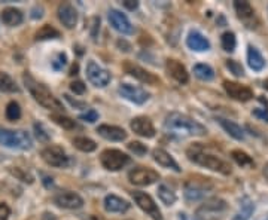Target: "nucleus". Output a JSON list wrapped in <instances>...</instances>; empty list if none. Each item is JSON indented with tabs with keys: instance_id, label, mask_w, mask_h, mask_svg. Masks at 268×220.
Here are the masks:
<instances>
[{
	"instance_id": "nucleus-27",
	"label": "nucleus",
	"mask_w": 268,
	"mask_h": 220,
	"mask_svg": "<svg viewBox=\"0 0 268 220\" xmlns=\"http://www.w3.org/2000/svg\"><path fill=\"white\" fill-rule=\"evenodd\" d=\"M218 120H219L221 127L227 131L232 139H235V140L239 141L245 140V131H243V128H242L240 125H237V123L232 122V120L224 119V118H219Z\"/></svg>"
},
{
	"instance_id": "nucleus-36",
	"label": "nucleus",
	"mask_w": 268,
	"mask_h": 220,
	"mask_svg": "<svg viewBox=\"0 0 268 220\" xmlns=\"http://www.w3.org/2000/svg\"><path fill=\"white\" fill-rule=\"evenodd\" d=\"M6 118L9 120H18L21 118V107L17 101H11L6 106Z\"/></svg>"
},
{
	"instance_id": "nucleus-33",
	"label": "nucleus",
	"mask_w": 268,
	"mask_h": 220,
	"mask_svg": "<svg viewBox=\"0 0 268 220\" xmlns=\"http://www.w3.org/2000/svg\"><path fill=\"white\" fill-rule=\"evenodd\" d=\"M231 158L235 161L239 165H242V167H253L255 165L253 160L243 150H232L231 152Z\"/></svg>"
},
{
	"instance_id": "nucleus-23",
	"label": "nucleus",
	"mask_w": 268,
	"mask_h": 220,
	"mask_svg": "<svg viewBox=\"0 0 268 220\" xmlns=\"http://www.w3.org/2000/svg\"><path fill=\"white\" fill-rule=\"evenodd\" d=\"M186 45L189 49L197 51V52H203L210 49V42L207 38H204L201 33L198 32H191L186 38Z\"/></svg>"
},
{
	"instance_id": "nucleus-49",
	"label": "nucleus",
	"mask_w": 268,
	"mask_h": 220,
	"mask_svg": "<svg viewBox=\"0 0 268 220\" xmlns=\"http://www.w3.org/2000/svg\"><path fill=\"white\" fill-rule=\"evenodd\" d=\"M99 27H100V20H99V18H93V20H91V36H93L94 39H96V35H97L96 30H97Z\"/></svg>"
},
{
	"instance_id": "nucleus-29",
	"label": "nucleus",
	"mask_w": 268,
	"mask_h": 220,
	"mask_svg": "<svg viewBox=\"0 0 268 220\" xmlns=\"http://www.w3.org/2000/svg\"><path fill=\"white\" fill-rule=\"evenodd\" d=\"M35 38H36V40L57 39V38H60V32H58L57 28H54V27H51V25L45 24V25H42L41 28L36 32Z\"/></svg>"
},
{
	"instance_id": "nucleus-37",
	"label": "nucleus",
	"mask_w": 268,
	"mask_h": 220,
	"mask_svg": "<svg viewBox=\"0 0 268 220\" xmlns=\"http://www.w3.org/2000/svg\"><path fill=\"white\" fill-rule=\"evenodd\" d=\"M51 118H52V120L57 125L63 127L64 130H73V128H76V122L73 119H70V118H67V116H64V115H52Z\"/></svg>"
},
{
	"instance_id": "nucleus-7",
	"label": "nucleus",
	"mask_w": 268,
	"mask_h": 220,
	"mask_svg": "<svg viewBox=\"0 0 268 220\" xmlns=\"http://www.w3.org/2000/svg\"><path fill=\"white\" fill-rule=\"evenodd\" d=\"M42 158L43 161L55 168H66L69 167L70 160L67 156V153L64 152V149L60 146H48L42 150Z\"/></svg>"
},
{
	"instance_id": "nucleus-44",
	"label": "nucleus",
	"mask_w": 268,
	"mask_h": 220,
	"mask_svg": "<svg viewBox=\"0 0 268 220\" xmlns=\"http://www.w3.org/2000/svg\"><path fill=\"white\" fill-rule=\"evenodd\" d=\"M12 173L20 179V180L22 181H27V183H33V177L28 174V173H24L22 170H20V168H15V170H12Z\"/></svg>"
},
{
	"instance_id": "nucleus-35",
	"label": "nucleus",
	"mask_w": 268,
	"mask_h": 220,
	"mask_svg": "<svg viewBox=\"0 0 268 220\" xmlns=\"http://www.w3.org/2000/svg\"><path fill=\"white\" fill-rule=\"evenodd\" d=\"M221 45L224 48V51L227 52H232L235 49V45H237V40H235V35L231 33V32H225L221 38Z\"/></svg>"
},
{
	"instance_id": "nucleus-11",
	"label": "nucleus",
	"mask_w": 268,
	"mask_h": 220,
	"mask_svg": "<svg viewBox=\"0 0 268 220\" xmlns=\"http://www.w3.org/2000/svg\"><path fill=\"white\" fill-rule=\"evenodd\" d=\"M212 187V183L207 180H188L185 183V198L189 202H194V201L201 200L204 195L207 194V191Z\"/></svg>"
},
{
	"instance_id": "nucleus-15",
	"label": "nucleus",
	"mask_w": 268,
	"mask_h": 220,
	"mask_svg": "<svg viewBox=\"0 0 268 220\" xmlns=\"http://www.w3.org/2000/svg\"><path fill=\"white\" fill-rule=\"evenodd\" d=\"M118 91L124 99L134 103V104H143L149 99V94L144 89L139 88V86H134V85H130V83H123Z\"/></svg>"
},
{
	"instance_id": "nucleus-47",
	"label": "nucleus",
	"mask_w": 268,
	"mask_h": 220,
	"mask_svg": "<svg viewBox=\"0 0 268 220\" xmlns=\"http://www.w3.org/2000/svg\"><path fill=\"white\" fill-rule=\"evenodd\" d=\"M64 99L69 101V103H70L73 107H78V109H81V107H85V106H86V104H85V103H82V101L73 100V99H72L70 96H67V94H64Z\"/></svg>"
},
{
	"instance_id": "nucleus-24",
	"label": "nucleus",
	"mask_w": 268,
	"mask_h": 220,
	"mask_svg": "<svg viewBox=\"0 0 268 220\" xmlns=\"http://www.w3.org/2000/svg\"><path fill=\"white\" fill-rule=\"evenodd\" d=\"M130 208V202L116 195H106L104 198V210L107 213H125Z\"/></svg>"
},
{
	"instance_id": "nucleus-43",
	"label": "nucleus",
	"mask_w": 268,
	"mask_h": 220,
	"mask_svg": "<svg viewBox=\"0 0 268 220\" xmlns=\"http://www.w3.org/2000/svg\"><path fill=\"white\" fill-rule=\"evenodd\" d=\"M70 89H72L75 94L82 96L83 92H85V89H86V86L83 85V82H81V80H75V82L70 83Z\"/></svg>"
},
{
	"instance_id": "nucleus-13",
	"label": "nucleus",
	"mask_w": 268,
	"mask_h": 220,
	"mask_svg": "<svg viewBox=\"0 0 268 220\" xmlns=\"http://www.w3.org/2000/svg\"><path fill=\"white\" fill-rule=\"evenodd\" d=\"M124 70L125 73H128V75L133 76L134 79L140 80V82H143L146 85H158V83H160V79H158L155 75L149 73L147 70L142 69L140 66L133 64V62H130V61H125L124 62Z\"/></svg>"
},
{
	"instance_id": "nucleus-18",
	"label": "nucleus",
	"mask_w": 268,
	"mask_h": 220,
	"mask_svg": "<svg viewBox=\"0 0 268 220\" xmlns=\"http://www.w3.org/2000/svg\"><path fill=\"white\" fill-rule=\"evenodd\" d=\"M130 127H131V130L137 136L144 137V139H152L155 136L154 123L151 122L149 118H146V116H137V118H134V119L131 120Z\"/></svg>"
},
{
	"instance_id": "nucleus-10",
	"label": "nucleus",
	"mask_w": 268,
	"mask_h": 220,
	"mask_svg": "<svg viewBox=\"0 0 268 220\" xmlns=\"http://www.w3.org/2000/svg\"><path fill=\"white\" fill-rule=\"evenodd\" d=\"M128 180L136 186H151L160 180V174L151 168H134L128 173Z\"/></svg>"
},
{
	"instance_id": "nucleus-14",
	"label": "nucleus",
	"mask_w": 268,
	"mask_h": 220,
	"mask_svg": "<svg viewBox=\"0 0 268 220\" xmlns=\"http://www.w3.org/2000/svg\"><path fill=\"white\" fill-rule=\"evenodd\" d=\"M54 202L55 205H58L60 208H66V210H78L83 205V200L75 192L66 191V192H60L54 197Z\"/></svg>"
},
{
	"instance_id": "nucleus-41",
	"label": "nucleus",
	"mask_w": 268,
	"mask_h": 220,
	"mask_svg": "<svg viewBox=\"0 0 268 220\" xmlns=\"http://www.w3.org/2000/svg\"><path fill=\"white\" fill-rule=\"evenodd\" d=\"M79 119L85 120V122H88V123H93V122H96V120L99 119V113H97L96 110L90 109V110H86L85 113L79 115Z\"/></svg>"
},
{
	"instance_id": "nucleus-50",
	"label": "nucleus",
	"mask_w": 268,
	"mask_h": 220,
	"mask_svg": "<svg viewBox=\"0 0 268 220\" xmlns=\"http://www.w3.org/2000/svg\"><path fill=\"white\" fill-rule=\"evenodd\" d=\"M42 220H57V217H55L52 213H45L43 217H42Z\"/></svg>"
},
{
	"instance_id": "nucleus-46",
	"label": "nucleus",
	"mask_w": 268,
	"mask_h": 220,
	"mask_svg": "<svg viewBox=\"0 0 268 220\" xmlns=\"http://www.w3.org/2000/svg\"><path fill=\"white\" fill-rule=\"evenodd\" d=\"M9 216H11V208L6 204L0 202V220H8Z\"/></svg>"
},
{
	"instance_id": "nucleus-22",
	"label": "nucleus",
	"mask_w": 268,
	"mask_h": 220,
	"mask_svg": "<svg viewBox=\"0 0 268 220\" xmlns=\"http://www.w3.org/2000/svg\"><path fill=\"white\" fill-rule=\"evenodd\" d=\"M97 133L109 141H123L127 139L125 130L115 127V125H100L97 128Z\"/></svg>"
},
{
	"instance_id": "nucleus-16",
	"label": "nucleus",
	"mask_w": 268,
	"mask_h": 220,
	"mask_svg": "<svg viewBox=\"0 0 268 220\" xmlns=\"http://www.w3.org/2000/svg\"><path fill=\"white\" fill-rule=\"evenodd\" d=\"M109 22L121 35H133L134 33V28H133L130 20L125 17L123 12H120L116 9H110L109 11Z\"/></svg>"
},
{
	"instance_id": "nucleus-21",
	"label": "nucleus",
	"mask_w": 268,
	"mask_h": 220,
	"mask_svg": "<svg viewBox=\"0 0 268 220\" xmlns=\"http://www.w3.org/2000/svg\"><path fill=\"white\" fill-rule=\"evenodd\" d=\"M152 156H154V161L158 162L161 167L168 168V170H173V171H176V173H181V167H179V164L173 160V156H171L168 152H165L164 149H160V147L154 149Z\"/></svg>"
},
{
	"instance_id": "nucleus-30",
	"label": "nucleus",
	"mask_w": 268,
	"mask_h": 220,
	"mask_svg": "<svg viewBox=\"0 0 268 220\" xmlns=\"http://www.w3.org/2000/svg\"><path fill=\"white\" fill-rule=\"evenodd\" d=\"M73 146H75L78 150H81V152H86V153L94 152V150L97 149L96 141L91 140V139H88V137H75V139H73Z\"/></svg>"
},
{
	"instance_id": "nucleus-2",
	"label": "nucleus",
	"mask_w": 268,
	"mask_h": 220,
	"mask_svg": "<svg viewBox=\"0 0 268 220\" xmlns=\"http://www.w3.org/2000/svg\"><path fill=\"white\" fill-rule=\"evenodd\" d=\"M186 155H188V158L192 161V162H195V164H198L201 167H206V168L212 170V171L221 173L224 176L231 174V167H229V164H228L227 161L221 160L219 156H215L212 153H206L201 144L191 146L186 150Z\"/></svg>"
},
{
	"instance_id": "nucleus-34",
	"label": "nucleus",
	"mask_w": 268,
	"mask_h": 220,
	"mask_svg": "<svg viewBox=\"0 0 268 220\" xmlns=\"http://www.w3.org/2000/svg\"><path fill=\"white\" fill-rule=\"evenodd\" d=\"M0 89L6 92H18V86L8 73H0Z\"/></svg>"
},
{
	"instance_id": "nucleus-12",
	"label": "nucleus",
	"mask_w": 268,
	"mask_h": 220,
	"mask_svg": "<svg viewBox=\"0 0 268 220\" xmlns=\"http://www.w3.org/2000/svg\"><path fill=\"white\" fill-rule=\"evenodd\" d=\"M224 88H225L227 94L232 100L246 103V101L253 99V91H252L249 86L240 85V83H237V82L225 80V82H224Z\"/></svg>"
},
{
	"instance_id": "nucleus-28",
	"label": "nucleus",
	"mask_w": 268,
	"mask_h": 220,
	"mask_svg": "<svg viewBox=\"0 0 268 220\" xmlns=\"http://www.w3.org/2000/svg\"><path fill=\"white\" fill-rule=\"evenodd\" d=\"M253 202L249 200L248 197H245L243 200L240 201V210L235 213V216L232 217V220H249V217L253 213Z\"/></svg>"
},
{
	"instance_id": "nucleus-20",
	"label": "nucleus",
	"mask_w": 268,
	"mask_h": 220,
	"mask_svg": "<svg viewBox=\"0 0 268 220\" xmlns=\"http://www.w3.org/2000/svg\"><path fill=\"white\" fill-rule=\"evenodd\" d=\"M234 9L237 12V17L243 21L248 27L253 28V20H255V9L249 2H234Z\"/></svg>"
},
{
	"instance_id": "nucleus-51",
	"label": "nucleus",
	"mask_w": 268,
	"mask_h": 220,
	"mask_svg": "<svg viewBox=\"0 0 268 220\" xmlns=\"http://www.w3.org/2000/svg\"><path fill=\"white\" fill-rule=\"evenodd\" d=\"M78 73V64H73V67H72V70H70V75L73 76V75H76Z\"/></svg>"
},
{
	"instance_id": "nucleus-9",
	"label": "nucleus",
	"mask_w": 268,
	"mask_h": 220,
	"mask_svg": "<svg viewBox=\"0 0 268 220\" xmlns=\"http://www.w3.org/2000/svg\"><path fill=\"white\" fill-rule=\"evenodd\" d=\"M86 78L94 86L104 88L110 82V73L106 69H103L102 66H99L96 61L91 60L88 61V64H86Z\"/></svg>"
},
{
	"instance_id": "nucleus-45",
	"label": "nucleus",
	"mask_w": 268,
	"mask_h": 220,
	"mask_svg": "<svg viewBox=\"0 0 268 220\" xmlns=\"http://www.w3.org/2000/svg\"><path fill=\"white\" fill-rule=\"evenodd\" d=\"M252 115L258 119L264 120V122H268V109H255L252 112Z\"/></svg>"
},
{
	"instance_id": "nucleus-17",
	"label": "nucleus",
	"mask_w": 268,
	"mask_h": 220,
	"mask_svg": "<svg viewBox=\"0 0 268 220\" xmlns=\"http://www.w3.org/2000/svg\"><path fill=\"white\" fill-rule=\"evenodd\" d=\"M57 14H58V20L62 21V24L66 28H73L78 22V12L76 9L67 3V2H63L58 5V9H57Z\"/></svg>"
},
{
	"instance_id": "nucleus-6",
	"label": "nucleus",
	"mask_w": 268,
	"mask_h": 220,
	"mask_svg": "<svg viewBox=\"0 0 268 220\" xmlns=\"http://www.w3.org/2000/svg\"><path fill=\"white\" fill-rule=\"evenodd\" d=\"M100 162L106 170L109 171H120L130 162V156L118 149H106L100 155Z\"/></svg>"
},
{
	"instance_id": "nucleus-52",
	"label": "nucleus",
	"mask_w": 268,
	"mask_h": 220,
	"mask_svg": "<svg viewBox=\"0 0 268 220\" xmlns=\"http://www.w3.org/2000/svg\"><path fill=\"white\" fill-rule=\"evenodd\" d=\"M177 220H191V219H189L186 214H182V213H181V214H179V217H177Z\"/></svg>"
},
{
	"instance_id": "nucleus-48",
	"label": "nucleus",
	"mask_w": 268,
	"mask_h": 220,
	"mask_svg": "<svg viewBox=\"0 0 268 220\" xmlns=\"http://www.w3.org/2000/svg\"><path fill=\"white\" fill-rule=\"evenodd\" d=\"M123 5H124V8H127L128 11H134V9H137L139 2H136V0H124Z\"/></svg>"
},
{
	"instance_id": "nucleus-53",
	"label": "nucleus",
	"mask_w": 268,
	"mask_h": 220,
	"mask_svg": "<svg viewBox=\"0 0 268 220\" xmlns=\"http://www.w3.org/2000/svg\"><path fill=\"white\" fill-rule=\"evenodd\" d=\"M264 176H265V177L268 179V164L265 165V167H264Z\"/></svg>"
},
{
	"instance_id": "nucleus-25",
	"label": "nucleus",
	"mask_w": 268,
	"mask_h": 220,
	"mask_svg": "<svg viewBox=\"0 0 268 220\" xmlns=\"http://www.w3.org/2000/svg\"><path fill=\"white\" fill-rule=\"evenodd\" d=\"M24 20V15L20 9H15V8H6L3 9L2 12V21L3 24L9 25V27H17L20 25L21 22Z\"/></svg>"
},
{
	"instance_id": "nucleus-8",
	"label": "nucleus",
	"mask_w": 268,
	"mask_h": 220,
	"mask_svg": "<svg viewBox=\"0 0 268 220\" xmlns=\"http://www.w3.org/2000/svg\"><path fill=\"white\" fill-rule=\"evenodd\" d=\"M133 200L139 205V208H142L147 216H151V219L163 220L161 210L158 208V205L155 204V201L152 200L151 195H147L146 192L134 191V192H133Z\"/></svg>"
},
{
	"instance_id": "nucleus-38",
	"label": "nucleus",
	"mask_w": 268,
	"mask_h": 220,
	"mask_svg": "<svg viewBox=\"0 0 268 220\" xmlns=\"http://www.w3.org/2000/svg\"><path fill=\"white\" fill-rule=\"evenodd\" d=\"M66 64H67V55H66L64 52H58V54L54 57V60L51 61V67H52L55 72H62L63 69L66 67Z\"/></svg>"
},
{
	"instance_id": "nucleus-1",
	"label": "nucleus",
	"mask_w": 268,
	"mask_h": 220,
	"mask_svg": "<svg viewBox=\"0 0 268 220\" xmlns=\"http://www.w3.org/2000/svg\"><path fill=\"white\" fill-rule=\"evenodd\" d=\"M164 128L167 133L179 137H201L207 134L204 125L177 112L167 115L164 120Z\"/></svg>"
},
{
	"instance_id": "nucleus-19",
	"label": "nucleus",
	"mask_w": 268,
	"mask_h": 220,
	"mask_svg": "<svg viewBox=\"0 0 268 220\" xmlns=\"http://www.w3.org/2000/svg\"><path fill=\"white\" fill-rule=\"evenodd\" d=\"M165 69H167V73L170 78L179 82V83H186L189 80V75H188V70L185 69V66L177 60H173V58H168L165 61Z\"/></svg>"
},
{
	"instance_id": "nucleus-54",
	"label": "nucleus",
	"mask_w": 268,
	"mask_h": 220,
	"mask_svg": "<svg viewBox=\"0 0 268 220\" xmlns=\"http://www.w3.org/2000/svg\"><path fill=\"white\" fill-rule=\"evenodd\" d=\"M264 86H265V89H268V79L264 82Z\"/></svg>"
},
{
	"instance_id": "nucleus-40",
	"label": "nucleus",
	"mask_w": 268,
	"mask_h": 220,
	"mask_svg": "<svg viewBox=\"0 0 268 220\" xmlns=\"http://www.w3.org/2000/svg\"><path fill=\"white\" fill-rule=\"evenodd\" d=\"M227 67L229 69V72H231L234 76H237V78H242V76L245 75L243 66H242L240 62H237V61L227 60Z\"/></svg>"
},
{
	"instance_id": "nucleus-32",
	"label": "nucleus",
	"mask_w": 268,
	"mask_h": 220,
	"mask_svg": "<svg viewBox=\"0 0 268 220\" xmlns=\"http://www.w3.org/2000/svg\"><path fill=\"white\" fill-rule=\"evenodd\" d=\"M157 192H158V198L163 201V204L165 205H173L176 202V194L167 184H160Z\"/></svg>"
},
{
	"instance_id": "nucleus-5",
	"label": "nucleus",
	"mask_w": 268,
	"mask_h": 220,
	"mask_svg": "<svg viewBox=\"0 0 268 220\" xmlns=\"http://www.w3.org/2000/svg\"><path fill=\"white\" fill-rule=\"evenodd\" d=\"M227 210V201L222 198H210L197 208L195 216L198 220H221Z\"/></svg>"
},
{
	"instance_id": "nucleus-3",
	"label": "nucleus",
	"mask_w": 268,
	"mask_h": 220,
	"mask_svg": "<svg viewBox=\"0 0 268 220\" xmlns=\"http://www.w3.org/2000/svg\"><path fill=\"white\" fill-rule=\"evenodd\" d=\"M22 80H24L27 89L30 91V94L33 96V99L38 101L41 106H43L48 110H62L63 104L52 96V92L45 85L36 82L28 73H25L22 76Z\"/></svg>"
},
{
	"instance_id": "nucleus-39",
	"label": "nucleus",
	"mask_w": 268,
	"mask_h": 220,
	"mask_svg": "<svg viewBox=\"0 0 268 220\" xmlns=\"http://www.w3.org/2000/svg\"><path fill=\"white\" fill-rule=\"evenodd\" d=\"M128 150L133 152V153L137 155V156H143V155L147 153V147H146V144L140 143V141H131V143L128 144Z\"/></svg>"
},
{
	"instance_id": "nucleus-42",
	"label": "nucleus",
	"mask_w": 268,
	"mask_h": 220,
	"mask_svg": "<svg viewBox=\"0 0 268 220\" xmlns=\"http://www.w3.org/2000/svg\"><path fill=\"white\" fill-rule=\"evenodd\" d=\"M35 131H36V137L41 141H48L49 140V134L45 130V127L42 123H35Z\"/></svg>"
},
{
	"instance_id": "nucleus-31",
	"label": "nucleus",
	"mask_w": 268,
	"mask_h": 220,
	"mask_svg": "<svg viewBox=\"0 0 268 220\" xmlns=\"http://www.w3.org/2000/svg\"><path fill=\"white\" fill-rule=\"evenodd\" d=\"M194 75L200 80H212L215 78V70L209 64H195Z\"/></svg>"
},
{
	"instance_id": "nucleus-4",
	"label": "nucleus",
	"mask_w": 268,
	"mask_h": 220,
	"mask_svg": "<svg viewBox=\"0 0 268 220\" xmlns=\"http://www.w3.org/2000/svg\"><path fill=\"white\" fill-rule=\"evenodd\" d=\"M0 144L9 149H18V150H28L32 147V137L21 130H8L0 128Z\"/></svg>"
},
{
	"instance_id": "nucleus-26",
	"label": "nucleus",
	"mask_w": 268,
	"mask_h": 220,
	"mask_svg": "<svg viewBox=\"0 0 268 220\" xmlns=\"http://www.w3.org/2000/svg\"><path fill=\"white\" fill-rule=\"evenodd\" d=\"M248 64L249 67L255 72H261L265 67L264 57L261 55V52L255 46H249L248 48Z\"/></svg>"
}]
</instances>
